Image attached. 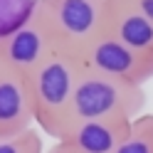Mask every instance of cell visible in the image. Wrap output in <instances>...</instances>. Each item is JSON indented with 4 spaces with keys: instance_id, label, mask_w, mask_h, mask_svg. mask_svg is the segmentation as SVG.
<instances>
[{
    "instance_id": "obj_1",
    "label": "cell",
    "mask_w": 153,
    "mask_h": 153,
    "mask_svg": "<svg viewBox=\"0 0 153 153\" xmlns=\"http://www.w3.org/2000/svg\"><path fill=\"white\" fill-rule=\"evenodd\" d=\"M82 69L84 67L74 52L54 50L27 74L35 126H40L54 141H62L67 131V114Z\"/></svg>"
},
{
    "instance_id": "obj_2",
    "label": "cell",
    "mask_w": 153,
    "mask_h": 153,
    "mask_svg": "<svg viewBox=\"0 0 153 153\" xmlns=\"http://www.w3.org/2000/svg\"><path fill=\"white\" fill-rule=\"evenodd\" d=\"M143 106H146L143 87L82 69L67 114V131L82 121H133L141 116Z\"/></svg>"
},
{
    "instance_id": "obj_3",
    "label": "cell",
    "mask_w": 153,
    "mask_h": 153,
    "mask_svg": "<svg viewBox=\"0 0 153 153\" xmlns=\"http://www.w3.org/2000/svg\"><path fill=\"white\" fill-rule=\"evenodd\" d=\"M109 0H40L35 13L50 27L57 50L79 54L104 32Z\"/></svg>"
},
{
    "instance_id": "obj_4",
    "label": "cell",
    "mask_w": 153,
    "mask_h": 153,
    "mask_svg": "<svg viewBox=\"0 0 153 153\" xmlns=\"http://www.w3.org/2000/svg\"><path fill=\"white\" fill-rule=\"evenodd\" d=\"M76 57H79L84 69L126 82V84L143 87L148 79H153V57L138 50H131L128 45L119 42L116 37L106 32L94 37Z\"/></svg>"
},
{
    "instance_id": "obj_5",
    "label": "cell",
    "mask_w": 153,
    "mask_h": 153,
    "mask_svg": "<svg viewBox=\"0 0 153 153\" xmlns=\"http://www.w3.org/2000/svg\"><path fill=\"white\" fill-rule=\"evenodd\" d=\"M54 50L57 45L50 27L42 22V17L35 10L20 25H15L13 30L0 35V57L10 67H15L17 72H22L25 76L40 62H45Z\"/></svg>"
},
{
    "instance_id": "obj_6",
    "label": "cell",
    "mask_w": 153,
    "mask_h": 153,
    "mask_svg": "<svg viewBox=\"0 0 153 153\" xmlns=\"http://www.w3.org/2000/svg\"><path fill=\"white\" fill-rule=\"evenodd\" d=\"M35 128L27 76L0 57V138H13Z\"/></svg>"
},
{
    "instance_id": "obj_7",
    "label": "cell",
    "mask_w": 153,
    "mask_h": 153,
    "mask_svg": "<svg viewBox=\"0 0 153 153\" xmlns=\"http://www.w3.org/2000/svg\"><path fill=\"white\" fill-rule=\"evenodd\" d=\"M104 32L128 45L131 50L153 57V17L146 15L133 0H109Z\"/></svg>"
},
{
    "instance_id": "obj_8",
    "label": "cell",
    "mask_w": 153,
    "mask_h": 153,
    "mask_svg": "<svg viewBox=\"0 0 153 153\" xmlns=\"http://www.w3.org/2000/svg\"><path fill=\"white\" fill-rule=\"evenodd\" d=\"M133 121H82L62 136V146L69 153H114L126 138Z\"/></svg>"
},
{
    "instance_id": "obj_9",
    "label": "cell",
    "mask_w": 153,
    "mask_h": 153,
    "mask_svg": "<svg viewBox=\"0 0 153 153\" xmlns=\"http://www.w3.org/2000/svg\"><path fill=\"white\" fill-rule=\"evenodd\" d=\"M114 153H153V116L151 114H141L133 119L126 138L119 143Z\"/></svg>"
},
{
    "instance_id": "obj_10",
    "label": "cell",
    "mask_w": 153,
    "mask_h": 153,
    "mask_svg": "<svg viewBox=\"0 0 153 153\" xmlns=\"http://www.w3.org/2000/svg\"><path fill=\"white\" fill-rule=\"evenodd\" d=\"M0 153H45L37 128H30L13 138H0Z\"/></svg>"
},
{
    "instance_id": "obj_11",
    "label": "cell",
    "mask_w": 153,
    "mask_h": 153,
    "mask_svg": "<svg viewBox=\"0 0 153 153\" xmlns=\"http://www.w3.org/2000/svg\"><path fill=\"white\" fill-rule=\"evenodd\" d=\"M133 3H136L141 10L146 13V15H151V17H153V0H133Z\"/></svg>"
},
{
    "instance_id": "obj_12",
    "label": "cell",
    "mask_w": 153,
    "mask_h": 153,
    "mask_svg": "<svg viewBox=\"0 0 153 153\" xmlns=\"http://www.w3.org/2000/svg\"><path fill=\"white\" fill-rule=\"evenodd\" d=\"M45 153H69V151H67V148L62 146V143H59V141H54V146H52L50 151H45Z\"/></svg>"
}]
</instances>
